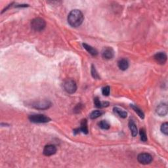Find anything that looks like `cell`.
Returning <instances> with one entry per match:
<instances>
[{
    "instance_id": "9",
    "label": "cell",
    "mask_w": 168,
    "mask_h": 168,
    "mask_svg": "<svg viewBox=\"0 0 168 168\" xmlns=\"http://www.w3.org/2000/svg\"><path fill=\"white\" fill-rule=\"evenodd\" d=\"M56 148L54 145L53 144H48L46 145L44 147V154L46 156H50L53 155L56 153Z\"/></svg>"
},
{
    "instance_id": "22",
    "label": "cell",
    "mask_w": 168,
    "mask_h": 168,
    "mask_svg": "<svg viewBox=\"0 0 168 168\" xmlns=\"http://www.w3.org/2000/svg\"><path fill=\"white\" fill-rule=\"evenodd\" d=\"M91 75L93 78L95 79H100V76L98 74V72H97V70L95 69V67L93 65L91 67Z\"/></svg>"
},
{
    "instance_id": "13",
    "label": "cell",
    "mask_w": 168,
    "mask_h": 168,
    "mask_svg": "<svg viewBox=\"0 0 168 168\" xmlns=\"http://www.w3.org/2000/svg\"><path fill=\"white\" fill-rule=\"evenodd\" d=\"M94 104L95 106L97 108H104V107H107L109 105V103L108 102H101L100 101L99 97H95L94 99Z\"/></svg>"
},
{
    "instance_id": "12",
    "label": "cell",
    "mask_w": 168,
    "mask_h": 168,
    "mask_svg": "<svg viewBox=\"0 0 168 168\" xmlns=\"http://www.w3.org/2000/svg\"><path fill=\"white\" fill-rule=\"evenodd\" d=\"M118 66L119 69L120 70L124 71V70H126L128 69L129 62L128 60L125 59V58H122V59L118 61Z\"/></svg>"
},
{
    "instance_id": "14",
    "label": "cell",
    "mask_w": 168,
    "mask_h": 168,
    "mask_svg": "<svg viewBox=\"0 0 168 168\" xmlns=\"http://www.w3.org/2000/svg\"><path fill=\"white\" fill-rule=\"evenodd\" d=\"M83 47H84L86 51H87L88 53H90L91 54L92 56H97L98 54V51H97L96 49H94L93 47H92L91 46H90L87 44H83Z\"/></svg>"
},
{
    "instance_id": "3",
    "label": "cell",
    "mask_w": 168,
    "mask_h": 168,
    "mask_svg": "<svg viewBox=\"0 0 168 168\" xmlns=\"http://www.w3.org/2000/svg\"><path fill=\"white\" fill-rule=\"evenodd\" d=\"M29 120L31 122L35 124H44L49 122L51 119L43 114H32L29 116Z\"/></svg>"
},
{
    "instance_id": "8",
    "label": "cell",
    "mask_w": 168,
    "mask_h": 168,
    "mask_svg": "<svg viewBox=\"0 0 168 168\" xmlns=\"http://www.w3.org/2000/svg\"><path fill=\"white\" fill-rule=\"evenodd\" d=\"M154 58L156 62L160 65L165 64L167 60V55L163 52H159V53H157L154 55Z\"/></svg>"
},
{
    "instance_id": "20",
    "label": "cell",
    "mask_w": 168,
    "mask_h": 168,
    "mask_svg": "<svg viewBox=\"0 0 168 168\" xmlns=\"http://www.w3.org/2000/svg\"><path fill=\"white\" fill-rule=\"evenodd\" d=\"M140 133V139H141L142 141L143 142H146L147 140V135L146 134V132H145L144 129H141L139 131Z\"/></svg>"
},
{
    "instance_id": "21",
    "label": "cell",
    "mask_w": 168,
    "mask_h": 168,
    "mask_svg": "<svg viewBox=\"0 0 168 168\" xmlns=\"http://www.w3.org/2000/svg\"><path fill=\"white\" fill-rule=\"evenodd\" d=\"M161 131L163 134H165V135H167L168 134V124L167 122L163 123L162 125V126H161Z\"/></svg>"
},
{
    "instance_id": "5",
    "label": "cell",
    "mask_w": 168,
    "mask_h": 168,
    "mask_svg": "<svg viewBox=\"0 0 168 168\" xmlns=\"http://www.w3.org/2000/svg\"><path fill=\"white\" fill-rule=\"evenodd\" d=\"M64 89L68 93L73 94L77 90V85L72 79H67L64 83Z\"/></svg>"
},
{
    "instance_id": "15",
    "label": "cell",
    "mask_w": 168,
    "mask_h": 168,
    "mask_svg": "<svg viewBox=\"0 0 168 168\" xmlns=\"http://www.w3.org/2000/svg\"><path fill=\"white\" fill-rule=\"evenodd\" d=\"M114 112L119 116L120 117L122 118H126L128 116V113H127L126 111L122 108H120L118 107H114Z\"/></svg>"
},
{
    "instance_id": "18",
    "label": "cell",
    "mask_w": 168,
    "mask_h": 168,
    "mask_svg": "<svg viewBox=\"0 0 168 168\" xmlns=\"http://www.w3.org/2000/svg\"><path fill=\"white\" fill-rule=\"evenodd\" d=\"M103 114V112H102L101 110H94L89 115V117L91 119L94 120V119H97V118H99Z\"/></svg>"
},
{
    "instance_id": "11",
    "label": "cell",
    "mask_w": 168,
    "mask_h": 168,
    "mask_svg": "<svg viewBox=\"0 0 168 168\" xmlns=\"http://www.w3.org/2000/svg\"><path fill=\"white\" fill-rule=\"evenodd\" d=\"M129 128L130 129L131 132V135L133 137H135L137 136V133H138V130H137V128L136 124H135L133 120H130L129 122Z\"/></svg>"
},
{
    "instance_id": "4",
    "label": "cell",
    "mask_w": 168,
    "mask_h": 168,
    "mask_svg": "<svg viewBox=\"0 0 168 168\" xmlns=\"http://www.w3.org/2000/svg\"><path fill=\"white\" fill-rule=\"evenodd\" d=\"M51 106V103L48 100H42V101H35L32 103V106L38 110H46Z\"/></svg>"
},
{
    "instance_id": "17",
    "label": "cell",
    "mask_w": 168,
    "mask_h": 168,
    "mask_svg": "<svg viewBox=\"0 0 168 168\" xmlns=\"http://www.w3.org/2000/svg\"><path fill=\"white\" fill-rule=\"evenodd\" d=\"M131 107L133 109V110L135 111L136 113H137L138 116H139L140 118H142V119L144 118V113L141 110H140L139 108L137 107V106L134 105V104H131Z\"/></svg>"
},
{
    "instance_id": "1",
    "label": "cell",
    "mask_w": 168,
    "mask_h": 168,
    "mask_svg": "<svg viewBox=\"0 0 168 168\" xmlns=\"http://www.w3.org/2000/svg\"><path fill=\"white\" fill-rule=\"evenodd\" d=\"M83 15L79 10L74 9L70 11L68 16V22L72 27H78L82 24L83 21Z\"/></svg>"
},
{
    "instance_id": "24",
    "label": "cell",
    "mask_w": 168,
    "mask_h": 168,
    "mask_svg": "<svg viewBox=\"0 0 168 168\" xmlns=\"http://www.w3.org/2000/svg\"><path fill=\"white\" fill-rule=\"evenodd\" d=\"M82 108H83L82 104H77V106H76V107H75L74 111V112H76V113H79L81 110H82Z\"/></svg>"
},
{
    "instance_id": "16",
    "label": "cell",
    "mask_w": 168,
    "mask_h": 168,
    "mask_svg": "<svg viewBox=\"0 0 168 168\" xmlns=\"http://www.w3.org/2000/svg\"><path fill=\"white\" fill-rule=\"evenodd\" d=\"M81 132H82L85 134L88 133V128H87V120L84 119L81 122V126L79 128Z\"/></svg>"
},
{
    "instance_id": "6",
    "label": "cell",
    "mask_w": 168,
    "mask_h": 168,
    "mask_svg": "<svg viewBox=\"0 0 168 168\" xmlns=\"http://www.w3.org/2000/svg\"><path fill=\"white\" fill-rule=\"evenodd\" d=\"M137 160L142 164H149L153 161V156L149 153H140L137 156Z\"/></svg>"
},
{
    "instance_id": "19",
    "label": "cell",
    "mask_w": 168,
    "mask_h": 168,
    "mask_svg": "<svg viewBox=\"0 0 168 168\" xmlns=\"http://www.w3.org/2000/svg\"><path fill=\"white\" fill-rule=\"evenodd\" d=\"M99 126L100 128L103 129H108L110 128V124L107 121H106V120H102V121L100 122Z\"/></svg>"
},
{
    "instance_id": "23",
    "label": "cell",
    "mask_w": 168,
    "mask_h": 168,
    "mask_svg": "<svg viewBox=\"0 0 168 168\" xmlns=\"http://www.w3.org/2000/svg\"><path fill=\"white\" fill-rule=\"evenodd\" d=\"M110 92V88L109 86H105L102 89V93H103V95L104 96H108Z\"/></svg>"
},
{
    "instance_id": "2",
    "label": "cell",
    "mask_w": 168,
    "mask_h": 168,
    "mask_svg": "<svg viewBox=\"0 0 168 168\" xmlns=\"http://www.w3.org/2000/svg\"><path fill=\"white\" fill-rule=\"evenodd\" d=\"M46 26V22L42 18H36L31 22V27L34 31L41 32L44 30Z\"/></svg>"
},
{
    "instance_id": "7",
    "label": "cell",
    "mask_w": 168,
    "mask_h": 168,
    "mask_svg": "<svg viewBox=\"0 0 168 168\" xmlns=\"http://www.w3.org/2000/svg\"><path fill=\"white\" fill-rule=\"evenodd\" d=\"M114 50L111 47H105L102 51V56L105 59H111L114 57Z\"/></svg>"
},
{
    "instance_id": "10",
    "label": "cell",
    "mask_w": 168,
    "mask_h": 168,
    "mask_svg": "<svg viewBox=\"0 0 168 168\" xmlns=\"http://www.w3.org/2000/svg\"><path fill=\"white\" fill-rule=\"evenodd\" d=\"M156 112L160 116H164L167 114V105L165 103H161L156 108Z\"/></svg>"
}]
</instances>
